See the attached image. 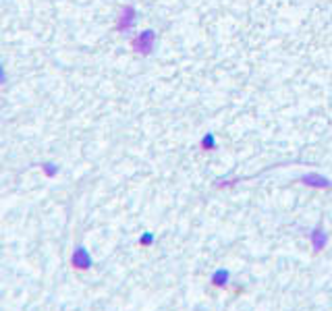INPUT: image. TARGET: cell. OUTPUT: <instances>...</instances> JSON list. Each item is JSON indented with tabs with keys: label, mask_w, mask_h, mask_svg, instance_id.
Listing matches in <instances>:
<instances>
[{
	"label": "cell",
	"mask_w": 332,
	"mask_h": 311,
	"mask_svg": "<svg viewBox=\"0 0 332 311\" xmlns=\"http://www.w3.org/2000/svg\"><path fill=\"white\" fill-rule=\"evenodd\" d=\"M326 243H328L326 232H324L322 228H315L314 235H312V245H314V249H315V251H322V249L326 247Z\"/></svg>",
	"instance_id": "cell-4"
},
{
	"label": "cell",
	"mask_w": 332,
	"mask_h": 311,
	"mask_svg": "<svg viewBox=\"0 0 332 311\" xmlns=\"http://www.w3.org/2000/svg\"><path fill=\"white\" fill-rule=\"evenodd\" d=\"M94 266V259H91L89 251L83 245H77L73 249V255H71V268L77 272H87Z\"/></svg>",
	"instance_id": "cell-1"
},
{
	"label": "cell",
	"mask_w": 332,
	"mask_h": 311,
	"mask_svg": "<svg viewBox=\"0 0 332 311\" xmlns=\"http://www.w3.org/2000/svg\"><path fill=\"white\" fill-rule=\"evenodd\" d=\"M301 183L305 185H312V187H322V189H328V187H332L326 178L324 176H318V174H305L303 178H301Z\"/></svg>",
	"instance_id": "cell-5"
},
{
	"label": "cell",
	"mask_w": 332,
	"mask_h": 311,
	"mask_svg": "<svg viewBox=\"0 0 332 311\" xmlns=\"http://www.w3.org/2000/svg\"><path fill=\"white\" fill-rule=\"evenodd\" d=\"M228 278H230V272L227 268H220V270H216L212 274V284L216 286V289H227Z\"/></svg>",
	"instance_id": "cell-3"
},
{
	"label": "cell",
	"mask_w": 332,
	"mask_h": 311,
	"mask_svg": "<svg viewBox=\"0 0 332 311\" xmlns=\"http://www.w3.org/2000/svg\"><path fill=\"white\" fill-rule=\"evenodd\" d=\"M152 241H154V237H152V235H145V237L141 239V245H150Z\"/></svg>",
	"instance_id": "cell-7"
},
{
	"label": "cell",
	"mask_w": 332,
	"mask_h": 311,
	"mask_svg": "<svg viewBox=\"0 0 332 311\" xmlns=\"http://www.w3.org/2000/svg\"><path fill=\"white\" fill-rule=\"evenodd\" d=\"M154 31H143L141 35H137L135 37V42H133V46H135V50H140L141 54H148L152 48H154Z\"/></svg>",
	"instance_id": "cell-2"
},
{
	"label": "cell",
	"mask_w": 332,
	"mask_h": 311,
	"mask_svg": "<svg viewBox=\"0 0 332 311\" xmlns=\"http://www.w3.org/2000/svg\"><path fill=\"white\" fill-rule=\"evenodd\" d=\"M131 15H133V11H131V9H127V11H125V15H122L121 27H127V25H129V23H131Z\"/></svg>",
	"instance_id": "cell-6"
}]
</instances>
